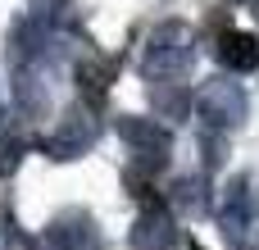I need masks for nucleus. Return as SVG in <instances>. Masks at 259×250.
I'll return each instance as SVG.
<instances>
[{
    "label": "nucleus",
    "mask_w": 259,
    "mask_h": 250,
    "mask_svg": "<svg viewBox=\"0 0 259 250\" xmlns=\"http://www.w3.org/2000/svg\"><path fill=\"white\" fill-rule=\"evenodd\" d=\"M191 64H196V27L191 23L168 18V23L150 27V36L141 46V73L150 82H178Z\"/></svg>",
    "instance_id": "obj_1"
},
{
    "label": "nucleus",
    "mask_w": 259,
    "mask_h": 250,
    "mask_svg": "<svg viewBox=\"0 0 259 250\" xmlns=\"http://www.w3.org/2000/svg\"><path fill=\"white\" fill-rule=\"evenodd\" d=\"M214 219H219V232L232 250H255L259 241V191L255 178L237 173L223 182L219 191V205H214Z\"/></svg>",
    "instance_id": "obj_2"
},
{
    "label": "nucleus",
    "mask_w": 259,
    "mask_h": 250,
    "mask_svg": "<svg viewBox=\"0 0 259 250\" xmlns=\"http://www.w3.org/2000/svg\"><path fill=\"white\" fill-rule=\"evenodd\" d=\"M191 105H196L205 132H232V128H241L246 114H250V96H246V87H241L237 77H228V73L205 77V82L196 87Z\"/></svg>",
    "instance_id": "obj_3"
},
{
    "label": "nucleus",
    "mask_w": 259,
    "mask_h": 250,
    "mask_svg": "<svg viewBox=\"0 0 259 250\" xmlns=\"http://www.w3.org/2000/svg\"><path fill=\"white\" fill-rule=\"evenodd\" d=\"M118 137L132 155V173L137 178H155L168 155H173V132L159 123V118H146V114H123L118 118Z\"/></svg>",
    "instance_id": "obj_4"
},
{
    "label": "nucleus",
    "mask_w": 259,
    "mask_h": 250,
    "mask_svg": "<svg viewBox=\"0 0 259 250\" xmlns=\"http://www.w3.org/2000/svg\"><path fill=\"white\" fill-rule=\"evenodd\" d=\"M96 109H87V105H68L59 118H55V128L46 132V141H41V150L50 155V159H59V164H68V159H82L91 146H96Z\"/></svg>",
    "instance_id": "obj_5"
},
{
    "label": "nucleus",
    "mask_w": 259,
    "mask_h": 250,
    "mask_svg": "<svg viewBox=\"0 0 259 250\" xmlns=\"http://www.w3.org/2000/svg\"><path fill=\"white\" fill-rule=\"evenodd\" d=\"M127 246L132 250H173V246H182L178 214H173L164 200H146V210H141L137 223L127 228Z\"/></svg>",
    "instance_id": "obj_6"
},
{
    "label": "nucleus",
    "mask_w": 259,
    "mask_h": 250,
    "mask_svg": "<svg viewBox=\"0 0 259 250\" xmlns=\"http://www.w3.org/2000/svg\"><path fill=\"white\" fill-rule=\"evenodd\" d=\"M46 241L55 250H100L105 246V237H100V228H96V219L87 210H59L50 219V228H46Z\"/></svg>",
    "instance_id": "obj_7"
},
{
    "label": "nucleus",
    "mask_w": 259,
    "mask_h": 250,
    "mask_svg": "<svg viewBox=\"0 0 259 250\" xmlns=\"http://www.w3.org/2000/svg\"><path fill=\"white\" fill-rule=\"evenodd\" d=\"M214 55L228 73H250V68H259V36L241 32V27H228V32H219Z\"/></svg>",
    "instance_id": "obj_8"
},
{
    "label": "nucleus",
    "mask_w": 259,
    "mask_h": 250,
    "mask_svg": "<svg viewBox=\"0 0 259 250\" xmlns=\"http://www.w3.org/2000/svg\"><path fill=\"white\" fill-rule=\"evenodd\" d=\"M114 73H118V64L114 59H105V55H82L77 59V68H73V77H77V87H82V100H91V109L109 96V82H114Z\"/></svg>",
    "instance_id": "obj_9"
},
{
    "label": "nucleus",
    "mask_w": 259,
    "mask_h": 250,
    "mask_svg": "<svg viewBox=\"0 0 259 250\" xmlns=\"http://www.w3.org/2000/svg\"><path fill=\"white\" fill-rule=\"evenodd\" d=\"M205 191H209L205 178H178L173 191H168V205H173L178 214H187V219H200V214L209 210V196H205Z\"/></svg>",
    "instance_id": "obj_10"
},
{
    "label": "nucleus",
    "mask_w": 259,
    "mask_h": 250,
    "mask_svg": "<svg viewBox=\"0 0 259 250\" xmlns=\"http://www.w3.org/2000/svg\"><path fill=\"white\" fill-rule=\"evenodd\" d=\"M150 96H155V109L159 114H168V118H187V109H191V100H187V91H182V82H155L150 87Z\"/></svg>",
    "instance_id": "obj_11"
},
{
    "label": "nucleus",
    "mask_w": 259,
    "mask_h": 250,
    "mask_svg": "<svg viewBox=\"0 0 259 250\" xmlns=\"http://www.w3.org/2000/svg\"><path fill=\"white\" fill-rule=\"evenodd\" d=\"M18 159H23V141L9 132V137H0V178H9L14 169H18Z\"/></svg>",
    "instance_id": "obj_12"
},
{
    "label": "nucleus",
    "mask_w": 259,
    "mask_h": 250,
    "mask_svg": "<svg viewBox=\"0 0 259 250\" xmlns=\"http://www.w3.org/2000/svg\"><path fill=\"white\" fill-rule=\"evenodd\" d=\"M14 128H9V109H5V100H0V137H9Z\"/></svg>",
    "instance_id": "obj_13"
},
{
    "label": "nucleus",
    "mask_w": 259,
    "mask_h": 250,
    "mask_svg": "<svg viewBox=\"0 0 259 250\" xmlns=\"http://www.w3.org/2000/svg\"><path fill=\"white\" fill-rule=\"evenodd\" d=\"M191 250H205V246H191Z\"/></svg>",
    "instance_id": "obj_14"
}]
</instances>
